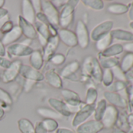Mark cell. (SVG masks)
Returning <instances> with one entry per match:
<instances>
[{
    "label": "cell",
    "instance_id": "cell-1",
    "mask_svg": "<svg viewBox=\"0 0 133 133\" xmlns=\"http://www.w3.org/2000/svg\"><path fill=\"white\" fill-rule=\"evenodd\" d=\"M79 3L78 0L66 1L59 11V25L63 29L68 28L73 23L75 18V9Z\"/></svg>",
    "mask_w": 133,
    "mask_h": 133
},
{
    "label": "cell",
    "instance_id": "cell-2",
    "mask_svg": "<svg viewBox=\"0 0 133 133\" xmlns=\"http://www.w3.org/2000/svg\"><path fill=\"white\" fill-rule=\"evenodd\" d=\"M82 72L88 76L92 77L96 82H101L103 70L97 59L92 56L87 57L83 63Z\"/></svg>",
    "mask_w": 133,
    "mask_h": 133
},
{
    "label": "cell",
    "instance_id": "cell-3",
    "mask_svg": "<svg viewBox=\"0 0 133 133\" xmlns=\"http://www.w3.org/2000/svg\"><path fill=\"white\" fill-rule=\"evenodd\" d=\"M30 44L31 42H26L25 41L11 44L6 49V52L10 58L30 56L34 51Z\"/></svg>",
    "mask_w": 133,
    "mask_h": 133
},
{
    "label": "cell",
    "instance_id": "cell-4",
    "mask_svg": "<svg viewBox=\"0 0 133 133\" xmlns=\"http://www.w3.org/2000/svg\"><path fill=\"white\" fill-rule=\"evenodd\" d=\"M41 12L45 15L49 23L53 27L59 25V10L49 0L41 1Z\"/></svg>",
    "mask_w": 133,
    "mask_h": 133
},
{
    "label": "cell",
    "instance_id": "cell-5",
    "mask_svg": "<svg viewBox=\"0 0 133 133\" xmlns=\"http://www.w3.org/2000/svg\"><path fill=\"white\" fill-rule=\"evenodd\" d=\"M61 96L63 98V102L70 107L72 113L74 112V109H76L77 111H78L82 107L83 103L77 92L70 89H64L61 91Z\"/></svg>",
    "mask_w": 133,
    "mask_h": 133
},
{
    "label": "cell",
    "instance_id": "cell-6",
    "mask_svg": "<svg viewBox=\"0 0 133 133\" xmlns=\"http://www.w3.org/2000/svg\"><path fill=\"white\" fill-rule=\"evenodd\" d=\"M119 117V113L117 109L113 105H109L107 107L106 110L100 120L104 128H112L117 124Z\"/></svg>",
    "mask_w": 133,
    "mask_h": 133
},
{
    "label": "cell",
    "instance_id": "cell-7",
    "mask_svg": "<svg viewBox=\"0 0 133 133\" xmlns=\"http://www.w3.org/2000/svg\"><path fill=\"white\" fill-rule=\"evenodd\" d=\"M75 35L78 41V45L82 49H86L89 45V32L86 24L82 21H78L76 24Z\"/></svg>",
    "mask_w": 133,
    "mask_h": 133
},
{
    "label": "cell",
    "instance_id": "cell-8",
    "mask_svg": "<svg viewBox=\"0 0 133 133\" xmlns=\"http://www.w3.org/2000/svg\"><path fill=\"white\" fill-rule=\"evenodd\" d=\"M113 26L114 22L112 21H105L100 23L92 29L91 34L89 35L90 38L94 42H97L103 36L108 35L112 31Z\"/></svg>",
    "mask_w": 133,
    "mask_h": 133
},
{
    "label": "cell",
    "instance_id": "cell-9",
    "mask_svg": "<svg viewBox=\"0 0 133 133\" xmlns=\"http://www.w3.org/2000/svg\"><path fill=\"white\" fill-rule=\"evenodd\" d=\"M21 66H22V63L21 60L12 61L11 65L3 71L1 76L2 81L4 83H10L14 82L20 75Z\"/></svg>",
    "mask_w": 133,
    "mask_h": 133
},
{
    "label": "cell",
    "instance_id": "cell-10",
    "mask_svg": "<svg viewBox=\"0 0 133 133\" xmlns=\"http://www.w3.org/2000/svg\"><path fill=\"white\" fill-rule=\"evenodd\" d=\"M96 105V104H95ZM95 105H84L80 110L76 112L73 120H72V126L77 128L82 123L85 122L86 120L94 113Z\"/></svg>",
    "mask_w": 133,
    "mask_h": 133
},
{
    "label": "cell",
    "instance_id": "cell-11",
    "mask_svg": "<svg viewBox=\"0 0 133 133\" xmlns=\"http://www.w3.org/2000/svg\"><path fill=\"white\" fill-rule=\"evenodd\" d=\"M20 75L25 80H30L35 82H42L44 80V75L39 71L33 68L30 65L22 64L20 71Z\"/></svg>",
    "mask_w": 133,
    "mask_h": 133
},
{
    "label": "cell",
    "instance_id": "cell-12",
    "mask_svg": "<svg viewBox=\"0 0 133 133\" xmlns=\"http://www.w3.org/2000/svg\"><path fill=\"white\" fill-rule=\"evenodd\" d=\"M57 36L59 41H61L66 46L73 48L78 45V41L75 33L69 29L60 28L57 31Z\"/></svg>",
    "mask_w": 133,
    "mask_h": 133
},
{
    "label": "cell",
    "instance_id": "cell-13",
    "mask_svg": "<svg viewBox=\"0 0 133 133\" xmlns=\"http://www.w3.org/2000/svg\"><path fill=\"white\" fill-rule=\"evenodd\" d=\"M100 121L92 120L85 121L76 128V133H99L103 129Z\"/></svg>",
    "mask_w": 133,
    "mask_h": 133
},
{
    "label": "cell",
    "instance_id": "cell-14",
    "mask_svg": "<svg viewBox=\"0 0 133 133\" xmlns=\"http://www.w3.org/2000/svg\"><path fill=\"white\" fill-rule=\"evenodd\" d=\"M48 103L49 106L61 116L69 117L73 114L70 107L63 100H60L56 98H49L48 99Z\"/></svg>",
    "mask_w": 133,
    "mask_h": 133
},
{
    "label": "cell",
    "instance_id": "cell-15",
    "mask_svg": "<svg viewBox=\"0 0 133 133\" xmlns=\"http://www.w3.org/2000/svg\"><path fill=\"white\" fill-rule=\"evenodd\" d=\"M26 21L33 24L36 21V12L35 11L31 0H23L21 2V15Z\"/></svg>",
    "mask_w": 133,
    "mask_h": 133
},
{
    "label": "cell",
    "instance_id": "cell-16",
    "mask_svg": "<svg viewBox=\"0 0 133 133\" xmlns=\"http://www.w3.org/2000/svg\"><path fill=\"white\" fill-rule=\"evenodd\" d=\"M59 39L58 36H51L48 40L46 45L44 46L43 49V59L44 61H49L51 57L55 54V52L59 45Z\"/></svg>",
    "mask_w": 133,
    "mask_h": 133
},
{
    "label": "cell",
    "instance_id": "cell-17",
    "mask_svg": "<svg viewBox=\"0 0 133 133\" xmlns=\"http://www.w3.org/2000/svg\"><path fill=\"white\" fill-rule=\"evenodd\" d=\"M18 26L24 35L28 39H35L38 37V34L33 24L26 21L21 16L18 17Z\"/></svg>",
    "mask_w": 133,
    "mask_h": 133
},
{
    "label": "cell",
    "instance_id": "cell-18",
    "mask_svg": "<svg viewBox=\"0 0 133 133\" xmlns=\"http://www.w3.org/2000/svg\"><path fill=\"white\" fill-rule=\"evenodd\" d=\"M80 68V64L78 61L74 60L66 65L60 71V77L63 78H66L69 80L75 79L76 78V72Z\"/></svg>",
    "mask_w": 133,
    "mask_h": 133
},
{
    "label": "cell",
    "instance_id": "cell-19",
    "mask_svg": "<svg viewBox=\"0 0 133 133\" xmlns=\"http://www.w3.org/2000/svg\"><path fill=\"white\" fill-rule=\"evenodd\" d=\"M105 99L107 100L111 105L114 106L115 107H121L125 108L127 107V101L124 99L119 93L115 92H105L103 93Z\"/></svg>",
    "mask_w": 133,
    "mask_h": 133
},
{
    "label": "cell",
    "instance_id": "cell-20",
    "mask_svg": "<svg viewBox=\"0 0 133 133\" xmlns=\"http://www.w3.org/2000/svg\"><path fill=\"white\" fill-rule=\"evenodd\" d=\"M44 79L50 86L55 89H59L63 88L62 78L55 70H49L46 71L44 75Z\"/></svg>",
    "mask_w": 133,
    "mask_h": 133
},
{
    "label": "cell",
    "instance_id": "cell-21",
    "mask_svg": "<svg viewBox=\"0 0 133 133\" xmlns=\"http://www.w3.org/2000/svg\"><path fill=\"white\" fill-rule=\"evenodd\" d=\"M22 36V32L19 26H14V28L8 33L3 35L1 41L4 45H10L11 44L16 43L17 41H18Z\"/></svg>",
    "mask_w": 133,
    "mask_h": 133
},
{
    "label": "cell",
    "instance_id": "cell-22",
    "mask_svg": "<svg viewBox=\"0 0 133 133\" xmlns=\"http://www.w3.org/2000/svg\"><path fill=\"white\" fill-rule=\"evenodd\" d=\"M30 66L33 68L39 71L42 68L44 64V59L42 53L39 50H34L33 52L30 55Z\"/></svg>",
    "mask_w": 133,
    "mask_h": 133
},
{
    "label": "cell",
    "instance_id": "cell-23",
    "mask_svg": "<svg viewBox=\"0 0 133 133\" xmlns=\"http://www.w3.org/2000/svg\"><path fill=\"white\" fill-rule=\"evenodd\" d=\"M113 39L121 40V41H127V42H132L133 41V34L121 29H116L112 30L110 32Z\"/></svg>",
    "mask_w": 133,
    "mask_h": 133
},
{
    "label": "cell",
    "instance_id": "cell-24",
    "mask_svg": "<svg viewBox=\"0 0 133 133\" xmlns=\"http://www.w3.org/2000/svg\"><path fill=\"white\" fill-rule=\"evenodd\" d=\"M118 60L119 59L116 57H104L101 56L100 53L98 59L101 68H103L104 69H112L114 66H117L119 63Z\"/></svg>",
    "mask_w": 133,
    "mask_h": 133
},
{
    "label": "cell",
    "instance_id": "cell-25",
    "mask_svg": "<svg viewBox=\"0 0 133 133\" xmlns=\"http://www.w3.org/2000/svg\"><path fill=\"white\" fill-rule=\"evenodd\" d=\"M123 51H124L123 45L121 44L116 43L112 45H110L104 51L101 52L100 54L104 57H115V56L121 53Z\"/></svg>",
    "mask_w": 133,
    "mask_h": 133
},
{
    "label": "cell",
    "instance_id": "cell-26",
    "mask_svg": "<svg viewBox=\"0 0 133 133\" xmlns=\"http://www.w3.org/2000/svg\"><path fill=\"white\" fill-rule=\"evenodd\" d=\"M37 113L44 119H57L60 118L61 115H59L54 110L47 108V107H39L37 109Z\"/></svg>",
    "mask_w": 133,
    "mask_h": 133
},
{
    "label": "cell",
    "instance_id": "cell-27",
    "mask_svg": "<svg viewBox=\"0 0 133 133\" xmlns=\"http://www.w3.org/2000/svg\"><path fill=\"white\" fill-rule=\"evenodd\" d=\"M107 107V100L105 99H100L96 105H95V110H94V117L96 121H100L105 110L106 108Z\"/></svg>",
    "mask_w": 133,
    "mask_h": 133
},
{
    "label": "cell",
    "instance_id": "cell-28",
    "mask_svg": "<svg viewBox=\"0 0 133 133\" xmlns=\"http://www.w3.org/2000/svg\"><path fill=\"white\" fill-rule=\"evenodd\" d=\"M35 28L36 30V32L38 35H41L46 40H49L51 37L49 30V25H46L43 23H41L38 21L35 22Z\"/></svg>",
    "mask_w": 133,
    "mask_h": 133
},
{
    "label": "cell",
    "instance_id": "cell-29",
    "mask_svg": "<svg viewBox=\"0 0 133 133\" xmlns=\"http://www.w3.org/2000/svg\"><path fill=\"white\" fill-rule=\"evenodd\" d=\"M21 133H35V127L32 123L26 118H21L17 122Z\"/></svg>",
    "mask_w": 133,
    "mask_h": 133
},
{
    "label": "cell",
    "instance_id": "cell-30",
    "mask_svg": "<svg viewBox=\"0 0 133 133\" xmlns=\"http://www.w3.org/2000/svg\"><path fill=\"white\" fill-rule=\"evenodd\" d=\"M107 11L113 14H124L128 11V6L121 3H112L108 6Z\"/></svg>",
    "mask_w": 133,
    "mask_h": 133
},
{
    "label": "cell",
    "instance_id": "cell-31",
    "mask_svg": "<svg viewBox=\"0 0 133 133\" xmlns=\"http://www.w3.org/2000/svg\"><path fill=\"white\" fill-rule=\"evenodd\" d=\"M112 41H113V38L110 34L109 33L108 35L103 36V38L99 39L97 42H96V47L98 50H99L100 52H103L110 45Z\"/></svg>",
    "mask_w": 133,
    "mask_h": 133
},
{
    "label": "cell",
    "instance_id": "cell-32",
    "mask_svg": "<svg viewBox=\"0 0 133 133\" xmlns=\"http://www.w3.org/2000/svg\"><path fill=\"white\" fill-rule=\"evenodd\" d=\"M97 97H98V92L96 88L89 87L86 91L85 104V105H95Z\"/></svg>",
    "mask_w": 133,
    "mask_h": 133
},
{
    "label": "cell",
    "instance_id": "cell-33",
    "mask_svg": "<svg viewBox=\"0 0 133 133\" xmlns=\"http://www.w3.org/2000/svg\"><path fill=\"white\" fill-rule=\"evenodd\" d=\"M132 66H133V54L128 53L124 56L121 61L120 68L122 70L124 73H126L132 68Z\"/></svg>",
    "mask_w": 133,
    "mask_h": 133
},
{
    "label": "cell",
    "instance_id": "cell-34",
    "mask_svg": "<svg viewBox=\"0 0 133 133\" xmlns=\"http://www.w3.org/2000/svg\"><path fill=\"white\" fill-rule=\"evenodd\" d=\"M83 4L94 10H101L104 7L103 2L101 0H83Z\"/></svg>",
    "mask_w": 133,
    "mask_h": 133
},
{
    "label": "cell",
    "instance_id": "cell-35",
    "mask_svg": "<svg viewBox=\"0 0 133 133\" xmlns=\"http://www.w3.org/2000/svg\"><path fill=\"white\" fill-rule=\"evenodd\" d=\"M43 128L47 132H52L58 128V122L54 119H44L42 121Z\"/></svg>",
    "mask_w": 133,
    "mask_h": 133
},
{
    "label": "cell",
    "instance_id": "cell-36",
    "mask_svg": "<svg viewBox=\"0 0 133 133\" xmlns=\"http://www.w3.org/2000/svg\"><path fill=\"white\" fill-rule=\"evenodd\" d=\"M114 81V75L112 73L111 69H104V71H103V76H102V83L104 86L109 87Z\"/></svg>",
    "mask_w": 133,
    "mask_h": 133
},
{
    "label": "cell",
    "instance_id": "cell-37",
    "mask_svg": "<svg viewBox=\"0 0 133 133\" xmlns=\"http://www.w3.org/2000/svg\"><path fill=\"white\" fill-rule=\"evenodd\" d=\"M0 102H2L5 106H11L14 103L12 96L6 90L0 88Z\"/></svg>",
    "mask_w": 133,
    "mask_h": 133
},
{
    "label": "cell",
    "instance_id": "cell-38",
    "mask_svg": "<svg viewBox=\"0 0 133 133\" xmlns=\"http://www.w3.org/2000/svg\"><path fill=\"white\" fill-rule=\"evenodd\" d=\"M49 60L51 61V63L52 64L56 65V66H59V65H62L65 62L66 57L62 53H55L51 57V59Z\"/></svg>",
    "mask_w": 133,
    "mask_h": 133
},
{
    "label": "cell",
    "instance_id": "cell-39",
    "mask_svg": "<svg viewBox=\"0 0 133 133\" xmlns=\"http://www.w3.org/2000/svg\"><path fill=\"white\" fill-rule=\"evenodd\" d=\"M112 71V73H113V75L114 77L115 76L119 81L122 82V81H125L126 80V78H125V75H124V73L122 71V70L120 68V66H114L111 69Z\"/></svg>",
    "mask_w": 133,
    "mask_h": 133
},
{
    "label": "cell",
    "instance_id": "cell-40",
    "mask_svg": "<svg viewBox=\"0 0 133 133\" xmlns=\"http://www.w3.org/2000/svg\"><path fill=\"white\" fill-rule=\"evenodd\" d=\"M14 23L11 21H6L3 24V26L2 27V28H1V30H0V31H1V33L3 34V35H4L6 33L10 32L14 28Z\"/></svg>",
    "mask_w": 133,
    "mask_h": 133
},
{
    "label": "cell",
    "instance_id": "cell-41",
    "mask_svg": "<svg viewBox=\"0 0 133 133\" xmlns=\"http://www.w3.org/2000/svg\"><path fill=\"white\" fill-rule=\"evenodd\" d=\"M12 61L5 58V57H1L0 56V68H4L5 70L7 69L9 66L11 65Z\"/></svg>",
    "mask_w": 133,
    "mask_h": 133
},
{
    "label": "cell",
    "instance_id": "cell-42",
    "mask_svg": "<svg viewBox=\"0 0 133 133\" xmlns=\"http://www.w3.org/2000/svg\"><path fill=\"white\" fill-rule=\"evenodd\" d=\"M36 20L41 23H43L46 25H49L50 24L49 23L48 20L46 19V17H45V15L42 13V12H39V13H37L36 14Z\"/></svg>",
    "mask_w": 133,
    "mask_h": 133
},
{
    "label": "cell",
    "instance_id": "cell-43",
    "mask_svg": "<svg viewBox=\"0 0 133 133\" xmlns=\"http://www.w3.org/2000/svg\"><path fill=\"white\" fill-rule=\"evenodd\" d=\"M35 133H47L45 129L43 128L42 121L37 122L35 126Z\"/></svg>",
    "mask_w": 133,
    "mask_h": 133
},
{
    "label": "cell",
    "instance_id": "cell-44",
    "mask_svg": "<svg viewBox=\"0 0 133 133\" xmlns=\"http://www.w3.org/2000/svg\"><path fill=\"white\" fill-rule=\"evenodd\" d=\"M31 2V4H32V6L35 10V11L37 13H39L41 12V1L40 0H32Z\"/></svg>",
    "mask_w": 133,
    "mask_h": 133
},
{
    "label": "cell",
    "instance_id": "cell-45",
    "mask_svg": "<svg viewBox=\"0 0 133 133\" xmlns=\"http://www.w3.org/2000/svg\"><path fill=\"white\" fill-rule=\"evenodd\" d=\"M35 82H32V81H30V80H25V82H24V90L27 92H30L31 89H32L33 87V85L35 84Z\"/></svg>",
    "mask_w": 133,
    "mask_h": 133
},
{
    "label": "cell",
    "instance_id": "cell-46",
    "mask_svg": "<svg viewBox=\"0 0 133 133\" xmlns=\"http://www.w3.org/2000/svg\"><path fill=\"white\" fill-rule=\"evenodd\" d=\"M123 49L124 50L128 52L129 53H132L133 54V42L126 43L125 45H123Z\"/></svg>",
    "mask_w": 133,
    "mask_h": 133
},
{
    "label": "cell",
    "instance_id": "cell-47",
    "mask_svg": "<svg viewBox=\"0 0 133 133\" xmlns=\"http://www.w3.org/2000/svg\"><path fill=\"white\" fill-rule=\"evenodd\" d=\"M6 55V49L5 45L3 44L1 39H0V56L1 57H5V56Z\"/></svg>",
    "mask_w": 133,
    "mask_h": 133
},
{
    "label": "cell",
    "instance_id": "cell-48",
    "mask_svg": "<svg viewBox=\"0 0 133 133\" xmlns=\"http://www.w3.org/2000/svg\"><path fill=\"white\" fill-rule=\"evenodd\" d=\"M10 21V17H9V15H6V16L3 17H1V18H0V30H1V28H2V27L3 26V24H4L6 21Z\"/></svg>",
    "mask_w": 133,
    "mask_h": 133
},
{
    "label": "cell",
    "instance_id": "cell-49",
    "mask_svg": "<svg viewBox=\"0 0 133 133\" xmlns=\"http://www.w3.org/2000/svg\"><path fill=\"white\" fill-rule=\"evenodd\" d=\"M57 133H76V132L73 131L72 130H71V129H69V128H59V129H58Z\"/></svg>",
    "mask_w": 133,
    "mask_h": 133
},
{
    "label": "cell",
    "instance_id": "cell-50",
    "mask_svg": "<svg viewBox=\"0 0 133 133\" xmlns=\"http://www.w3.org/2000/svg\"><path fill=\"white\" fill-rule=\"evenodd\" d=\"M6 15H9V11L6 10V9H0V18L1 17H3Z\"/></svg>",
    "mask_w": 133,
    "mask_h": 133
},
{
    "label": "cell",
    "instance_id": "cell-51",
    "mask_svg": "<svg viewBox=\"0 0 133 133\" xmlns=\"http://www.w3.org/2000/svg\"><path fill=\"white\" fill-rule=\"evenodd\" d=\"M128 17L131 19V21H133V4L131 5L130 10H129V12H128Z\"/></svg>",
    "mask_w": 133,
    "mask_h": 133
},
{
    "label": "cell",
    "instance_id": "cell-52",
    "mask_svg": "<svg viewBox=\"0 0 133 133\" xmlns=\"http://www.w3.org/2000/svg\"><path fill=\"white\" fill-rule=\"evenodd\" d=\"M4 115H5V110L3 107H0V121L3 118Z\"/></svg>",
    "mask_w": 133,
    "mask_h": 133
},
{
    "label": "cell",
    "instance_id": "cell-53",
    "mask_svg": "<svg viewBox=\"0 0 133 133\" xmlns=\"http://www.w3.org/2000/svg\"><path fill=\"white\" fill-rule=\"evenodd\" d=\"M113 133H126L124 130L120 129V128H115L113 131Z\"/></svg>",
    "mask_w": 133,
    "mask_h": 133
},
{
    "label": "cell",
    "instance_id": "cell-54",
    "mask_svg": "<svg viewBox=\"0 0 133 133\" xmlns=\"http://www.w3.org/2000/svg\"><path fill=\"white\" fill-rule=\"evenodd\" d=\"M5 4V0H0V9H3Z\"/></svg>",
    "mask_w": 133,
    "mask_h": 133
},
{
    "label": "cell",
    "instance_id": "cell-55",
    "mask_svg": "<svg viewBox=\"0 0 133 133\" xmlns=\"http://www.w3.org/2000/svg\"><path fill=\"white\" fill-rule=\"evenodd\" d=\"M4 106H5V105H4V104H3V103H2V102H0V107H3H3H4ZM3 109H4V108H3Z\"/></svg>",
    "mask_w": 133,
    "mask_h": 133
},
{
    "label": "cell",
    "instance_id": "cell-56",
    "mask_svg": "<svg viewBox=\"0 0 133 133\" xmlns=\"http://www.w3.org/2000/svg\"><path fill=\"white\" fill-rule=\"evenodd\" d=\"M130 27H131V28H133V21L130 24Z\"/></svg>",
    "mask_w": 133,
    "mask_h": 133
},
{
    "label": "cell",
    "instance_id": "cell-57",
    "mask_svg": "<svg viewBox=\"0 0 133 133\" xmlns=\"http://www.w3.org/2000/svg\"><path fill=\"white\" fill-rule=\"evenodd\" d=\"M0 80H1V79H0Z\"/></svg>",
    "mask_w": 133,
    "mask_h": 133
}]
</instances>
